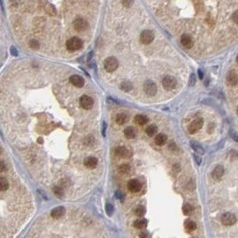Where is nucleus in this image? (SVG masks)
<instances>
[{
    "mask_svg": "<svg viewBox=\"0 0 238 238\" xmlns=\"http://www.w3.org/2000/svg\"><path fill=\"white\" fill-rule=\"evenodd\" d=\"M106 213H107L109 216H111V215H112V213H113V207H112L111 204H106Z\"/></svg>",
    "mask_w": 238,
    "mask_h": 238,
    "instance_id": "nucleus-34",
    "label": "nucleus"
},
{
    "mask_svg": "<svg viewBox=\"0 0 238 238\" xmlns=\"http://www.w3.org/2000/svg\"><path fill=\"white\" fill-rule=\"evenodd\" d=\"M115 154L119 158H128L130 156V152L125 147H118L115 149Z\"/></svg>",
    "mask_w": 238,
    "mask_h": 238,
    "instance_id": "nucleus-15",
    "label": "nucleus"
},
{
    "mask_svg": "<svg viewBox=\"0 0 238 238\" xmlns=\"http://www.w3.org/2000/svg\"><path fill=\"white\" fill-rule=\"evenodd\" d=\"M146 225H147V221L145 220V219H138V220H136L135 223H134V227L137 228V229H143V228H145V227H146Z\"/></svg>",
    "mask_w": 238,
    "mask_h": 238,
    "instance_id": "nucleus-24",
    "label": "nucleus"
},
{
    "mask_svg": "<svg viewBox=\"0 0 238 238\" xmlns=\"http://www.w3.org/2000/svg\"><path fill=\"white\" fill-rule=\"evenodd\" d=\"M124 135L126 136L128 139H134L136 135V129L132 126H128L124 130Z\"/></svg>",
    "mask_w": 238,
    "mask_h": 238,
    "instance_id": "nucleus-19",
    "label": "nucleus"
},
{
    "mask_svg": "<svg viewBox=\"0 0 238 238\" xmlns=\"http://www.w3.org/2000/svg\"><path fill=\"white\" fill-rule=\"evenodd\" d=\"M54 193L55 195L58 196V197H62L63 194V189L60 188V187H54Z\"/></svg>",
    "mask_w": 238,
    "mask_h": 238,
    "instance_id": "nucleus-33",
    "label": "nucleus"
},
{
    "mask_svg": "<svg viewBox=\"0 0 238 238\" xmlns=\"http://www.w3.org/2000/svg\"><path fill=\"white\" fill-rule=\"evenodd\" d=\"M30 47L32 49H38L39 47H40V45H39L38 41H37V40H30Z\"/></svg>",
    "mask_w": 238,
    "mask_h": 238,
    "instance_id": "nucleus-32",
    "label": "nucleus"
},
{
    "mask_svg": "<svg viewBox=\"0 0 238 238\" xmlns=\"http://www.w3.org/2000/svg\"><path fill=\"white\" fill-rule=\"evenodd\" d=\"M224 174V168L222 166H217L214 169H213L212 173V176L215 180L220 179L221 176Z\"/></svg>",
    "mask_w": 238,
    "mask_h": 238,
    "instance_id": "nucleus-16",
    "label": "nucleus"
},
{
    "mask_svg": "<svg viewBox=\"0 0 238 238\" xmlns=\"http://www.w3.org/2000/svg\"><path fill=\"white\" fill-rule=\"evenodd\" d=\"M128 116L126 113H119L116 116V123L118 125H124L128 121Z\"/></svg>",
    "mask_w": 238,
    "mask_h": 238,
    "instance_id": "nucleus-18",
    "label": "nucleus"
},
{
    "mask_svg": "<svg viewBox=\"0 0 238 238\" xmlns=\"http://www.w3.org/2000/svg\"><path fill=\"white\" fill-rule=\"evenodd\" d=\"M157 131H158V127L155 125H151L150 126H148V127L146 128L145 132H146V134H147L148 136H153L156 134Z\"/></svg>",
    "mask_w": 238,
    "mask_h": 238,
    "instance_id": "nucleus-23",
    "label": "nucleus"
},
{
    "mask_svg": "<svg viewBox=\"0 0 238 238\" xmlns=\"http://www.w3.org/2000/svg\"><path fill=\"white\" fill-rule=\"evenodd\" d=\"M64 214H65V209L61 206L54 208L51 211V216L54 219H61Z\"/></svg>",
    "mask_w": 238,
    "mask_h": 238,
    "instance_id": "nucleus-14",
    "label": "nucleus"
},
{
    "mask_svg": "<svg viewBox=\"0 0 238 238\" xmlns=\"http://www.w3.org/2000/svg\"><path fill=\"white\" fill-rule=\"evenodd\" d=\"M11 53H12V55H14V56H17L18 55L16 49H15V48H14V47H12V48H11Z\"/></svg>",
    "mask_w": 238,
    "mask_h": 238,
    "instance_id": "nucleus-38",
    "label": "nucleus"
},
{
    "mask_svg": "<svg viewBox=\"0 0 238 238\" xmlns=\"http://www.w3.org/2000/svg\"><path fill=\"white\" fill-rule=\"evenodd\" d=\"M144 91H145L146 95H148L150 97H153L157 93V85L153 81L148 80V81L145 82V84H144Z\"/></svg>",
    "mask_w": 238,
    "mask_h": 238,
    "instance_id": "nucleus-3",
    "label": "nucleus"
},
{
    "mask_svg": "<svg viewBox=\"0 0 238 238\" xmlns=\"http://www.w3.org/2000/svg\"><path fill=\"white\" fill-rule=\"evenodd\" d=\"M127 186H128V189L131 193H137V192H139L141 190V184L136 179L129 180Z\"/></svg>",
    "mask_w": 238,
    "mask_h": 238,
    "instance_id": "nucleus-10",
    "label": "nucleus"
},
{
    "mask_svg": "<svg viewBox=\"0 0 238 238\" xmlns=\"http://www.w3.org/2000/svg\"><path fill=\"white\" fill-rule=\"evenodd\" d=\"M196 75H195V74H192L191 75H190V79H189V85L190 86H194L195 83H196Z\"/></svg>",
    "mask_w": 238,
    "mask_h": 238,
    "instance_id": "nucleus-36",
    "label": "nucleus"
},
{
    "mask_svg": "<svg viewBox=\"0 0 238 238\" xmlns=\"http://www.w3.org/2000/svg\"><path fill=\"white\" fill-rule=\"evenodd\" d=\"M1 172H3L4 170H5V165H4V162L3 161H1Z\"/></svg>",
    "mask_w": 238,
    "mask_h": 238,
    "instance_id": "nucleus-40",
    "label": "nucleus"
},
{
    "mask_svg": "<svg viewBox=\"0 0 238 238\" xmlns=\"http://www.w3.org/2000/svg\"><path fill=\"white\" fill-rule=\"evenodd\" d=\"M87 23L83 18H78L73 22V27L77 32H83L87 28Z\"/></svg>",
    "mask_w": 238,
    "mask_h": 238,
    "instance_id": "nucleus-9",
    "label": "nucleus"
},
{
    "mask_svg": "<svg viewBox=\"0 0 238 238\" xmlns=\"http://www.w3.org/2000/svg\"><path fill=\"white\" fill-rule=\"evenodd\" d=\"M83 47V41L78 38V37H72L66 42V49L69 51H77L81 49Z\"/></svg>",
    "mask_w": 238,
    "mask_h": 238,
    "instance_id": "nucleus-1",
    "label": "nucleus"
},
{
    "mask_svg": "<svg viewBox=\"0 0 238 238\" xmlns=\"http://www.w3.org/2000/svg\"><path fill=\"white\" fill-rule=\"evenodd\" d=\"M227 81L228 83L231 85H236L237 83L238 82V75L233 71L229 72L228 74V76H227Z\"/></svg>",
    "mask_w": 238,
    "mask_h": 238,
    "instance_id": "nucleus-17",
    "label": "nucleus"
},
{
    "mask_svg": "<svg viewBox=\"0 0 238 238\" xmlns=\"http://www.w3.org/2000/svg\"><path fill=\"white\" fill-rule=\"evenodd\" d=\"M154 39V34L152 31L145 30L140 34V41L144 44H150Z\"/></svg>",
    "mask_w": 238,
    "mask_h": 238,
    "instance_id": "nucleus-8",
    "label": "nucleus"
},
{
    "mask_svg": "<svg viewBox=\"0 0 238 238\" xmlns=\"http://www.w3.org/2000/svg\"><path fill=\"white\" fill-rule=\"evenodd\" d=\"M79 104H80L81 108L84 109H91L94 105V100L91 97H89L87 95H83L79 99Z\"/></svg>",
    "mask_w": 238,
    "mask_h": 238,
    "instance_id": "nucleus-6",
    "label": "nucleus"
},
{
    "mask_svg": "<svg viewBox=\"0 0 238 238\" xmlns=\"http://www.w3.org/2000/svg\"><path fill=\"white\" fill-rule=\"evenodd\" d=\"M135 213H136V215L137 217H143L145 213V208L143 206H138L136 209V210H135Z\"/></svg>",
    "mask_w": 238,
    "mask_h": 238,
    "instance_id": "nucleus-31",
    "label": "nucleus"
},
{
    "mask_svg": "<svg viewBox=\"0 0 238 238\" xmlns=\"http://www.w3.org/2000/svg\"><path fill=\"white\" fill-rule=\"evenodd\" d=\"M236 61H237V63H238V56H237V58H236Z\"/></svg>",
    "mask_w": 238,
    "mask_h": 238,
    "instance_id": "nucleus-43",
    "label": "nucleus"
},
{
    "mask_svg": "<svg viewBox=\"0 0 238 238\" xmlns=\"http://www.w3.org/2000/svg\"><path fill=\"white\" fill-rule=\"evenodd\" d=\"M134 121L135 123L139 125H144L145 124H147L148 122V118L147 117H145L144 115H136L134 118Z\"/></svg>",
    "mask_w": 238,
    "mask_h": 238,
    "instance_id": "nucleus-20",
    "label": "nucleus"
},
{
    "mask_svg": "<svg viewBox=\"0 0 238 238\" xmlns=\"http://www.w3.org/2000/svg\"><path fill=\"white\" fill-rule=\"evenodd\" d=\"M232 19H233V21L236 23H237L238 24V10L237 11H236L234 14H233V16H232Z\"/></svg>",
    "mask_w": 238,
    "mask_h": 238,
    "instance_id": "nucleus-37",
    "label": "nucleus"
},
{
    "mask_svg": "<svg viewBox=\"0 0 238 238\" xmlns=\"http://www.w3.org/2000/svg\"><path fill=\"white\" fill-rule=\"evenodd\" d=\"M232 137L235 141L238 142V134H232Z\"/></svg>",
    "mask_w": 238,
    "mask_h": 238,
    "instance_id": "nucleus-39",
    "label": "nucleus"
},
{
    "mask_svg": "<svg viewBox=\"0 0 238 238\" xmlns=\"http://www.w3.org/2000/svg\"><path fill=\"white\" fill-rule=\"evenodd\" d=\"M118 170H119V172L120 174H124L125 175V174H128V172L130 171V167L128 165H127V164H122V165L119 166Z\"/></svg>",
    "mask_w": 238,
    "mask_h": 238,
    "instance_id": "nucleus-27",
    "label": "nucleus"
},
{
    "mask_svg": "<svg viewBox=\"0 0 238 238\" xmlns=\"http://www.w3.org/2000/svg\"><path fill=\"white\" fill-rule=\"evenodd\" d=\"M203 125H204V120L202 118H197L196 120H194L191 124H190V125H189V127H188V131H189V133L190 134H196L197 131H199L201 128L203 127Z\"/></svg>",
    "mask_w": 238,
    "mask_h": 238,
    "instance_id": "nucleus-7",
    "label": "nucleus"
},
{
    "mask_svg": "<svg viewBox=\"0 0 238 238\" xmlns=\"http://www.w3.org/2000/svg\"><path fill=\"white\" fill-rule=\"evenodd\" d=\"M185 227L188 232H192L196 229V224L192 220H187L185 222Z\"/></svg>",
    "mask_w": 238,
    "mask_h": 238,
    "instance_id": "nucleus-22",
    "label": "nucleus"
},
{
    "mask_svg": "<svg viewBox=\"0 0 238 238\" xmlns=\"http://www.w3.org/2000/svg\"><path fill=\"white\" fill-rule=\"evenodd\" d=\"M177 80L172 76H165L162 80V86L167 91H172L177 87Z\"/></svg>",
    "mask_w": 238,
    "mask_h": 238,
    "instance_id": "nucleus-4",
    "label": "nucleus"
},
{
    "mask_svg": "<svg viewBox=\"0 0 238 238\" xmlns=\"http://www.w3.org/2000/svg\"><path fill=\"white\" fill-rule=\"evenodd\" d=\"M237 110H238V109H237Z\"/></svg>",
    "mask_w": 238,
    "mask_h": 238,
    "instance_id": "nucleus-44",
    "label": "nucleus"
},
{
    "mask_svg": "<svg viewBox=\"0 0 238 238\" xmlns=\"http://www.w3.org/2000/svg\"><path fill=\"white\" fill-rule=\"evenodd\" d=\"M191 147L193 148V150L196 151V152L199 153V154H204V150L200 146L199 144H197L196 142H191Z\"/></svg>",
    "mask_w": 238,
    "mask_h": 238,
    "instance_id": "nucleus-28",
    "label": "nucleus"
},
{
    "mask_svg": "<svg viewBox=\"0 0 238 238\" xmlns=\"http://www.w3.org/2000/svg\"><path fill=\"white\" fill-rule=\"evenodd\" d=\"M46 11L47 14H49V15H54L55 13H56V9H55V7H54L53 5H50V4L46 5Z\"/></svg>",
    "mask_w": 238,
    "mask_h": 238,
    "instance_id": "nucleus-30",
    "label": "nucleus"
},
{
    "mask_svg": "<svg viewBox=\"0 0 238 238\" xmlns=\"http://www.w3.org/2000/svg\"><path fill=\"white\" fill-rule=\"evenodd\" d=\"M70 83L72 85H74L75 87H79V88H81L83 87L84 84H85V81L82 77L80 75H77V74H74V75H71L70 77Z\"/></svg>",
    "mask_w": 238,
    "mask_h": 238,
    "instance_id": "nucleus-11",
    "label": "nucleus"
},
{
    "mask_svg": "<svg viewBox=\"0 0 238 238\" xmlns=\"http://www.w3.org/2000/svg\"><path fill=\"white\" fill-rule=\"evenodd\" d=\"M221 222L225 226H233L236 222V217L230 212L225 213L221 217Z\"/></svg>",
    "mask_w": 238,
    "mask_h": 238,
    "instance_id": "nucleus-5",
    "label": "nucleus"
},
{
    "mask_svg": "<svg viewBox=\"0 0 238 238\" xmlns=\"http://www.w3.org/2000/svg\"><path fill=\"white\" fill-rule=\"evenodd\" d=\"M103 66H104V69H105L107 72L111 73V72H114V71L118 68V66H119V62H118V60L116 59L115 57H107L106 59L104 60Z\"/></svg>",
    "mask_w": 238,
    "mask_h": 238,
    "instance_id": "nucleus-2",
    "label": "nucleus"
},
{
    "mask_svg": "<svg viewBox=\"0 0 238 238\" xmlns=\"http://www.w3.org/2000/svg\"><path fill=\"white\" fill-rule=\"evenodd\" d=\"M180 41H181V44H182L186 49H191V48H193V46H194V41H193V40H192V38H191L189 35H187V34L182 35Z\"/></svg>",
    "mask_w": 238,
    "mask_h": 238,
    "instance_id": "nucleus-12",
    "label": "nucleus"
},
{
    "mask_svg": "<svg viewBox=\"0 0 238 238\" xmlns=\"http://www.w3.org/2000/svg\"><path fill=\"white\" fill-rule=\"evenodd\" d=\"M145 236H146V235H145V233H141V235H140V237H141V238H145Z\"/></svg>",
    "mask_w": 238,
    "mask_h": 238,
    "instance_id": "nucleus-42",
    "label": "nucleus"
},
{
    "mask_svg": "<svg viewBox=\"0 0 238 238\" xmlns=\"http://www.w3.org/2000/svg\"><path fill=\"white\" fill-rule=\"evenodd\" d=\"M198 74H199V77H200V79H203L204 74H203V73H202V71H201V70H199V71H198Z\"/></svg>",
    "mask_w": 238,
    "mask_h": 238,
    "instance_id": "nucleus-41",
    "label": "nucleus"
},
{
    "mask_svg": "<svg viewBox=\"0 0 238 238\" xmlns=\"http://www.w3.org/2000/svg\"><path fill=\"white\" fill-rule=\"evenodd\" d=\"M8 187L9 184L8 182H7V180L3 178V177H1V178H0V190H1L2 192H5V191H6V190L8 189Z\"/></svg>",
    "mask_w": 238,
    "mask_h": 238,
    "instance_id": "nucleus-26",
    "label": "nucleus"
},
{
    "mask_svg": "<svg viewBox=\"0 0 238 238\" xmlns=\"http://www.w3.org/2000/svg\"><path fill=\"white\" fill-rule=\"evenodd\" d=\"M193 207L190 205L189 203L185 204L184 206H183V212L185 215H190L191 213L193 212Z\"/></svg>",
    "mask_w": 238,
    "mask_h": 238,
    "instance_id": "nucleus-29",
    "label": "nucleus"
},
{
    "mask_svg": "<svg viewBox=\"0 0 238 238\" xmlns=\"http://www.w3.org/2000/svg\"><path fill=\"white\" fill-rule=\"evenodd\" d=\"M97 159L94 157H87L84 159V165L87 168L93 169L97 166Z\"/></svg>",
    "mask_w": 238,
    "mask_h": 238,
    "instance_id": "nucleus-13",
    "label": "nucleus"
},
{
    "mask_svg": "<svg viewBox=\"0 0 238 238\" xmlns=\"http://www.w3.org/2000/svg\"><path fill=\"white\" fill-rule=\"evenodd\" d=\"M167 135L164 134H159L158 135L155 137V143L159 146H162L166 143L167 142Z\"/></svg>",
    "mask_w": 238,
    "mask_h": 238,
    "instance_id": "nucleus-21",
    "label": "nucleus"
},
{
    "mask_svg": "<svg viewBox=\"0 0 238 238\" xmlns=\"http://www.w3.org/2000/svg\"><path fill=\"white\" fill-rule=\"evenodd\" d=\"M120 89L125 92H128L132 90V83L130 82H123L120 84Z\"/></svg>",
    "mask_w": 238,
    "mask_h": 238,
    "instance_id": "nucleus-25",
    "label": "nucleus"
},
{
    "mask_svg": "<svg viewBox=\"0 0 238 238\" xmlns=\"http://www.w3.org/2000/svg\"><path fill=\"white\" fill-rule=\"evenodd\" d=\"M134 3V0H122V4L125 7H130Z\"/></svg>",
    "mask_w": 238,
    "mask_h": 238,
    "instance_id": "nucleus-35",
    "label": "nucleus"
}]
</instances>
